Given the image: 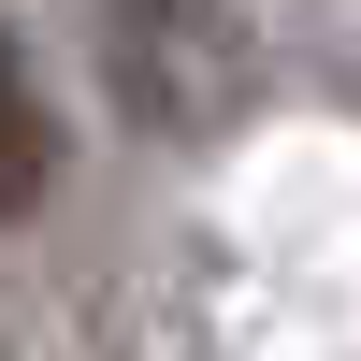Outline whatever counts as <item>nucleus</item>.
<instances>
[{"mask_svg":"<svg viewBox=\"0 0 361 361\" xmlns=\"http://www.w3.org/2000/svg\"><path fill=\"white\" fill-rule=\"evenodd\" d=\"M44 159H58V130H44V102H29V73L0 58V217L44 202Z\"/></svg>","mask_w":361,"mask_h":361,"instance_id":"f257e3e1","label":"nucleus"}]
</instances>
